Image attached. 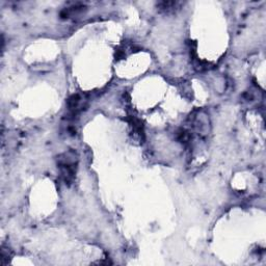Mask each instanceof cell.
I'll use <instances>...</instances> for the list:
<instances>
[{"instance_id": "7a4b0ae2", "label": "cell", "mask_w": 266, "mask_h": 266, "mask_svg": "<svg viewBox=\"0 0 266 266\" xmlns=\"http://www.w3.org/2000/svg\"><path fill=\"white\" fill-rule=\"evenodd\" d=\"M179 5H180L179 3H175V2H167V3L164 2V3L158 4V8L165 12H171L177 9V7H178Z\"/></svg>"}, {"instance_id": "6da1fadb", "label": "cell", "mask_w": 266, "mask_h": 266, "mask_svg": "<svg viewBox=\"0 0 266 266\" xmlns=\"http://www.w3.org/2000/svg\"><path fill=\"white\" fill-rule=\"evenodd\" d=\"M78 156L76 152L69 151L58 157V167L61 173L62 179L66 184H71L74 179L77 171Z\"/></svg>"}]
</instances>
